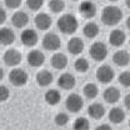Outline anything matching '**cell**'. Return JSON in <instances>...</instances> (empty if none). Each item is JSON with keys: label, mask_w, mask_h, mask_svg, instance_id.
Returning a JSON list of instances; mask_svg holds the SVG:
<instances>
[{"label": "cell", "mask_w": 130, "mask_h": 130, "mask_svg": "<svg viewBox=\"0 0 130 130\" xmlns=\"http://www.w3.org/2000/svg\"><path fill=\"white\" fill-rule=\"evenodd\" d=\"M95 75H96V79L100 81V83L108 84V83H110V81L114 79L115 73H114V70L109 65H101L100 68H98Z\"/></svg>", "instance_id": "obj_7"}, {"label": "cell", "mask_w": 130, "mask_h": 130, "mask_svg": "<svg viewBox=\"0 0 130 130\" xmlns=\"http://www.w3.org/2000/svg\"><path fill=\"white\" fill-rule=\"evenodd\" d=\"M5 20H6V13H5V10H4V9H1V8H0V25H1V24H4V23H5Z\"/></svg>", "instance_id": "obj_35"}, {"label": "cell", "mask_w": 130, "mask_h": 130, "mask_svg": "<svg viewBox=\"0 0 130 130\" xmlns=\"http://www.w3.org/2000/svg\"><path fill=\"white\" fill-rule=\"evenodd\" d=\"M123 19V11L118 8V6H105L103 9L101 13V21L108 25V26H114L118 23H120V20Z\"/></svg>", "instance_id": "obj_1"}, {"label": "cell", "mask_w": 130, "mask_h": 130, "mask_svg": "<svg viewBox=\"0 0 130 130\" xmlns=\"http://www.w3.org/2000/svg\"><path fill=\"white\" fill-rule=\"evenodd\" d=\"M119 83L123 86H130V71H124L119 75Z\"/></svg>", "instance_id": "obj_31"}, {"label": "cell", "mask_w": 130, "mask_h": 130, "mask_svg": "<svg viewBox=\"0 0 130 130\" xmlns=\"http://www.w3.org/2000/svg\"><path fill=\"white\" fill-rule=\"evenodd\" d=\"M74 68H75V70L79 71V73H86L88 69H89V61H88L85 58H79V59L75 60Z\"/></svg>", "instance_id": "obj_28"}, {"label": "cell", "mask_w": 130, "mask_h": 130, "mask_svg": "<svg viewBox=\"0 0 130 130\" xmlns=\"http://www.w3.org/2000/svg\"><path fill=\"white\" fill-rule=\"evenodd\" d=\"M90 56L95 60V61H103L106 56H108V48L103 41H95L91 46H90Z\"/></svg>", "instance_id": "obj_3"}, {"label": "cell", "mask_w": 130, "mask_h": 130, "mask_svg": "<svg viewBox=\"0 0 130 130\" xmlns=\"http://www.w3.org/2000/svg\"><path fill=\"white\" fill-rule=\"evenodd\" d=\"M4 63L8 66H16L21 63V54L15 49H9L4 54Z\"/></svg>", "instance_id": "obj_9"}, {"label": "cell", "mask_w": 130, "mask_h": 130, "mask_svg": "<svg viewBox=\"0 0 130 130\" xmlns=\"http://www.w3.org/2000/svg\"><path fill=\"white\" fill-rule=\"evenodd\" d=\"M3 78H4V70L0 68V80H3Z\"/></svg>", "instance_id": "obj_38"}, {"label": "cell", "mask_w": 130, "mask_h": 130, "mask_svg": "<svg viewBox=\"0 0 130 130\" xmlns=\"http://www.w3.org/2000/svg\"><path fill=\"white\" fill-rule=\"evenodd\" d=\"M21 43L25 45V46H34L36 45L38 40H39V36H38V32L32 29H25L24 31L21 32Z\"/></svg>", "instance_id": "obj_8"}, {"label": "cell", "mask_w": 130, "mask_h": 130, "mask_svg": "<svg viewBox=\"0 0 130 130\" xmlns=\"http://www.w3.org/2000/svg\"><path fill=\"white\" fill-rule=\"evenodd\" d=\"M28 74L23 69H13L9 74V80L15 86H24L28 83Z\"/></svg>", "instance_id": "obj_6"}, {"label": "cell", "mask_w": 130, "mask_h": 130, "mask_svg": "<svg viewBox=\"0 0 130 130\" xmlns=\"http://www.w3.org/2000/svg\"><path fill=\"white\" fill-rule=\"evenodd\" d=\"M58 28L63 34H74L76 31L79 24H78V19L71 14H64L58 19Z\"/></svg>", "instance_id": "obj_2"}, {"label": "cell", "mask_w": 130, "mask_h": 130, "mask_svg": "<svg viewBox=\"0 0 130 130\" xmlns=\"http://www.w3.org/2000/svg\"><path fill=\"white\" fill-rule=\"evenodd\" d=\"M103 98L106 103L109 104H115L116 101H119L120 99V91L119 89H116L115 86H110V88H106L104 94H103Z\"/></svg>", "instance_id": "obj_16"}, {"label": "cell", "mask_w": 130, "mask_h": 130, "mask_svg": "<svg viewBox=\"0 0 130 130\" xmlns=\"http://www.w3.org/2000/svg\"><path fill=\"white\" fill-rule=\"evenodd\" d=\"M5 5L8 8H10V9H16V8H19L21 5V1H19V0H8V1H5Z\"/></svg>", "instance_id": "obj_34"}, {"label": "cell", "mask_w": 130, "mask_h": 130, "mask_svg": "<svg viewBox=\"0 0 130 130\" xmlns=\"http://www.w3.org/2000/svg\"><path fill=\"white\" fill-rule=\"evenodd\" d=\"M125 4H126V6H128V8H130V0H128V1H125Z\"/></svg>", "instance_id": "obj_40"}, {"label": "cell", "mask_w": 130, "mask_h": 130, "mask_svg": "<svg viewBox=\"0 0 130 130\" xmlns=\"http://www.w3.org/2000/svg\"><path fill=\"white\" fill-rule=\"evenodd\" d=\"M45 61V55L40 51V50H31L28 54V63L34 68L41 66Z\"/></svg>", "instance_id": "obj_11"}, {"label": "cell", "mask_w": 130, "mask_h": 130, "mask_svg": "<svg viewBox=\"0 0 130 130\" xmlns=\"http://www.w3.org/2000/svg\"><path fill=\"white\" fill-rule=\"evenodd\" d=\"M124 105L126 106V109H129L130 110V94H128L125 99H124Z\"/></svg>", "instance_id": "obj_37"}, {"label": "cell", "mask_w": 130, "mask_h": 130, "mask_svg": "<svg viewBox=\"0 0 130 130\" xmlns=\"http://www.w3.org/2000/svg\"><path fill=\"white\" fill-rule=\"evenodd\" d=\"M89 128H90L89 120L85 119V118H78V119H75V121L73 124V129L74 130H89Z\"/></svg>", "instance_id": "obj_27"}, {"label": "cell", "mask_w": 130, "mask_h": 130, "mask_svg": "<svg viewBox=\"0 0 130 130\" xmlns=\"http://www.w3.org/2000/svg\"><path fill=\"white\" fill-rule=\"evenodd\" d=\"M95 130H113L108 124H103V125H99L95 128Z\"/></svg>", "instance_id": "obj_36"}, {"label": "cell", "mask_w": 130, "mask_h": 130, "mask_svg": "<svg viewBox=\"0 0 130 130\" xmlns=\"http://www.w3.org/2000/svg\"><path fill=\"white\" fill-rule=\"evenodd\" d=\"M83 32L86 38L89 39H93V38H96L98 34H99V26H98L96 23L94 21H89L85 24L84 29H83Z\"/></svg>", "instance_id": "obj_23"}, {"label": "cell", "mask_w": 130, "mask_h": 130, "mask_svg": "<svg viewBox=\"0 0 130 130\" xmlns=\"http://www.w3.org/2000/svg\"><path fill=\"white\" fill-rule=\"evenodd\" d=\"M88 114L90 115V118H93L95 120H99V119H101L105 115V108L101 104H99V103H94V104H91L88 108Z\"/></svg>", "instance_id": "obj_18"}, {"label": "cell", "mask_w": 130, "mask_h": 130, "mask_svg": "<svg viewBox=\"0 0 130 130\" xmlns=\"http://www.w3.org/2000/svg\"><path fill=\"white\" fill-rule=\"evenodd\" d=\"M60 45H61V40L55 32H48L43 38V46H44V49H46L49 51L58 50L60 48Z\"/></svg>", "instance_id": "obj_5"}, {"label": "cell", "mask_w": 130, "mask_h": 130, "mask_svg": "<svg viewBox=\"0 0 130 130\" xmlns=\"http://www.w3.org/2000/svg\"><path fill=\"white\" fill-rule=\"evenodd\" d=\"M126 26H128V29L130 30V16L126 19Z\"/></svg>", "instance_id": "obj_39"}, {"label": "cell", "mask_w": 130, "mask_h": 130, "mask_svg": "<svg viewBox=\"0 0 130 130\" xmlns=\"http://www.w3.org/2000/svg\"><path fill=\"white\" fill-rule=\"evenodd\" d=\"M65 106H66V109L70 113H78V111H80L83 109V106H84V100L78 94H70L69 96L66 98Z\"/></svg>", "instance_id": "obj_4"}, {"label": "cell", "mask_w": 130, "mask_h": 130, "mask_svg": "<svg viewBox=\"0 0 130 130\" xmlns=\"http://www.w3.org/2000/svg\"><path fill=\"white\" fill-rule=\"evenodd\" d=\"M15 40V34L9 28L0 29V44L3 45H10Z\"/></svg>", "instance_id": "obj_19"}, {"label": "cell", "mask_w": 130, "mask_h": 130, "mask_svg": "<svg viewBox=\"0 0 130 130\" xmlns=\"http://www.w3.org/2000/svg\"><path fill=\"white\" fill-rule=\"evenodd\" d=\"M49 9L53 11V13H60L63 11L65 8V3L61 1V0H51L48 3Z\"/></svg>", "instance_id": "obj_29"}, {"label": "cell", "mask_w": 130, "mask_h": 130, "mask_svg": "<svg viewBox=\"0 0 130 130\" xmlns=\"http://www.w3.org/2000/svg\"><path fill=\"white\" fill-rule=\"evenodd\" d=\"M129 44H130V41H129Z\"/></svg>", "instance_id": "obj_42"}, {"label": "cell", "mask_w": 130, "mask_h": 130, "mask_svg": "<svg viewBox=\"0 0 130 130\" xmlns=\"http://www.w3.org/2000/svg\"><path fill=\"white\" fill-rule=\"evenodd\" d=\"M44 99H45V101L48 103L49 105H56V104L60 103L61 95H60V93H59L58 90H55V89H50V90H48V91L45 93Z\"/></svg>", "instance_id": "obj_25"}, {"label": "cell", "mask_w": 130, "mask_h": 130, "mask_svg": "<svg viewBox=\"0 0 130 130\" xmlns=\"http://www.w3.org/2000/svg\"><path fill=\"white\" fill-rule=\"evenodd\" d=\"M129 128H130V120H129Z\"/></svg>", "instance_id": "obj_41"}, {"label": "cell", "mask_w": 130, "mask_h": 130, "mask_svg": "<svg viewBox=\"0 0 130 130\" xmlns=\"http://www.w3.org/2000/svg\"><path fill=\"white\" fill-rule=\"evenodd\" d=\"M36 83L40 86H48L53 83V74L49 70H41L36 74Z\"/></svg>", "instance_id": "obj_22"}, {"label": "cell", "mask_w": 130, "mask_h": 130, "mask_svg": "<svg viewBox=\"0 0 130 130\" xmlns=\"http://www.w3.org/2000/svg\"><path fill=\"white\" fill-rule=\"evenodd\" d=\"M75 78L74 75H71L70 73H64L60 75V78L58 79V85L64 89V90H70L75 86Z\"/></svg>", "instance_id": "obj_12"}, {"label": "cell", "mask_w": 130, "mask_h": 130, "mask_svg": "<svg viewBox=\"0 0 130 130\" xmlns=\"http://www.w3.org/2000/svg\"><path fill=\"white\" fill-rule=\"evenodd\" d=\"M11 21H13V25L16 28H24L29 23V16L24 11H16L11 16Z\"/></svg>", "instance_id": "obj_20"}, {"label": "cell", "mask_w": 130, "mask_h": 130, "mask_svg": "<svg viewBox=\"0 0 130 130\" xmlns=\"http://www.w3.org/2000/svg\"><path fill=\"white\" fill-rule=\"evenodd\" d=\"M125 39H126L125 32L123 30H119V29L113 30L109 35V41L113 46H121L125 43Z\"/></svg>", "instance_id": "obj_15"}, {"label": "cell", "mask_w": 130, "mask_h": 130, "mask_svg": "<svg viewBox=\"0 0 130 130\" xmlns=\"http://www.w3.org/2000/svg\"><path fill=\"white\" fill-rule=\"evenodd\" d=\"M69 123V116L65 113H59L55 115V124L58 126H64Z\"/></svg>", "instance_id": "obj_30"}, {"label": "cell", "mask_w": 130, "mask_h": 130, "mask_svg": "<svg viewBox=\"0 0 130 130\" xmlns=\"http://www.w3.org/2000/svg\"><path fill=\"white\" fill-rule=\"evenodd\" d=\"M10 95V91L6 86L4 85H0V101H5Z\"/></svg>", "instance_id": "obj_33"}, {"label": "cell", "mask_w": 130, "mask_h": 130, "mask_svg": "<svg viewBox=\"0 0 130 130\" xmlns=\"http://www.w3.org/2000/svg\"><path fill=\"white\" fill-rule=\"evenodd\" d=\"M43 1L41 0H28L26 1V5L29 6V9L32 10V11H36V10H39L41 6H43Z\"/></svg>", "instance_id": "obj_32"}, {"label": "cell", "mask_w": 130, "mask_h": 130, "mask_svg": "<svg viewBox=\"0 0 130 130\" xmlns=\"http://www.w3.org/2000/svg\"><path fill=\"white\" fill-rule=\"evenodd\" d=\"M79 11L85 19H91L96 15V5L93 1H83L79 6Z\"/></svg>", "instance_id": "obj_10"}, {"label": "cell", "mask_w": 130, "mask_h": 130, "mask_svg": "<svg viewBox=\"0 0 130 130\" xmlns=\"http://www.w3.org/2000/svg\"><path fill=\"white\" fill-rule=\"evenodd\" d=\"M83 91H84V95L88 98V99H94V98H96L98 94H99V89H98V86L95 85V84H93V83L86 84V85L84 86Z\"/></svg>", "instance_id": "obj_26"}, {"label": "cell", "mask_w": 130, "mask_h": 130, "mask_svg": "<svg viewBox=\"0 0 130 130\" xmlns=\"http://www.w3.org/2000/svg\"><path fill=\"white\" fill-rule=\"evenodd\" d=\"M51 65L55 69L61 70V69L66 68V65H68V58L63 53H56V54H54L51 56Z\"/></svg>", "instance_id": "obj_21"}, {"label": "cell", "mask_w": 130, "mask_h": 130, "mask_svg": "<svg viewBox=\"0 0 130 130\" xmlns=\"http://www.w3.org/2000/svg\"><path fill=\"white\" fill-rule=\"evenodd\" d=\"M109 119H110V121L114 123V124H120V123H123L124 119H125V113H124V110L120 109V108H113V109L110 110V113H109Z\"/></svg>", "instance_id": "obj_24"}, {"label": "cell", "mask_w": 130, "mask_h": 130, "mask_svg": "<svg viewBox=\"0 0 130 130\" xmlns=\"http://www.w3.org/2000/svg\"><path fill=\"white\" fill-rule=\"evenodd\" d=\"M66 46H68V51H69L70 54L78 55V54L83 53L85 44H84V41L81 40L80 38H71V39L68 41V45H66Z\"/></svg>", "instance_id": "obj_13"}, {"label": "cell", "mask_w": 130, "mask_h": 130, "mask_svg": "<svg viewBox=\"0 0 130 130\" xmlns=\"http://www.w3.org/2000/svg\"><path fill=\"white\" fill-rule=\"evenodd\" d=\"M113 61L118 66H126L130 61V55L125 50H118L113 55Z\"/></svg>", "instance_id": "obj_17"}, {"label": "cell", "mask_w": 130, "mask_h": 130, "mask_svg": "<svg viewBox=\"0 0 130 130\" xmlns=\"http://www.w3.org/2000/svg\"><path fill=\"white\" fill-rule=\"evenodd\" d=\"M51 24H53L51 18L48 14H45V13H40V14H38L35 16V26L38 29H40V30L49 29L51 26Z\"/></svg>", "instance_id": "obj_14"}]
</instances>
